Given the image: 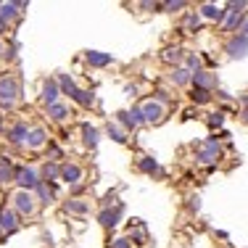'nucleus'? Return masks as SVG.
<instances>
[{"label":"nucleus","mask_w":248,"mask_h":248,"mask_svg":"<svg viewBox=\"0 0 248 248\" xmlns=\"http://www.w3.org/2000/svg\"><path fill=\"white\" fill-rule=\"evenodd\" d=\"M14 180L19 182V187H21V190H27V193H32L34 187H37L40 182H43L32 167H21V169H16V177H14Z\"/></svg>","instance_id":"1"},{"label":"nucleus","mask_w":248,"mask_h":248,"mask_svg":"<svg viewBox=\"0 0 248 248\" xmlns=\"http://www.w3.org/2000/svg\"><path fill=\"white\" fill-rule=\"evenodd\" d=\"M19 98V82L14 77H0V103L11 106Z\"/></svg>","instance_id":"2"},{"label":"nucleus","mask_w":248,"mask_h":248,"mask_svg":"<svg viewBox=\"0 0 248 248\" xmlns=\"http://www.w3.org/2000/svg\"><path fill=\"white\" fill-rule=\"evenodd\" d=\"M219 153H222L219 140H217V138H209V140H206V145L198 151V164H214L217 158H219Z\"/></svg>","instance_id":"3"},{"label":"nucleus","mask_w":248,"mask_h":248,"mask_svg":"<svg viewBox=\"0 0 248 248\" xmlns=\"http://www.w3.org/2000/svg\"><path fill=\"white\" fill-rule=\"evenodd\" d=\"M227 56L230 58H246L248 56V37L246 34H235V37H230Z\"/></svg>","instance_id":"4"},{"label":"nucleus","mask_w":248,"mask_h":248,"mask_svg":"<svg viewBox=\"0 0 248 248\" xmlns=\"http://www.w3.org/2000/svg\"><path fill=\"white\" fill-rule=\"evenodd\" d=\"M190 82H193V87H201V90H209L211 93V87L217 85V77L211 72H206V69H198V72L190 74Z\"/></svg>","instance_id":"5"},{"label":"nucleus","mask_w":248,"mask_h":248,"mask_svg":"<svg viewBox=\"0 0 248 248\" xmlns=\"http://www.w3.org/2000/svg\"><path fill=\"white\" fill-rule=\"evenodd\" d=\"M14 206H16V211H19V214H32V211H34V198H32V193L19 190V193L14 196Z\"/></svg>","instance_id":"6"},{"label":"nucleus","mask_w":248,"mask_h":248,"mask_svg":"<svg viewBox=\"0 0 248 248\" xmlns=\"http://www.w3.org/2000/svg\"><path fill=\"white\" fill-rule=\"evenodd\" d=\"M140 114H143V122H161V116H164V106L161 103H156V100H148V103L140 108Z\"/></svg>","instance_id":"7"},{"label":"nucleus","mask_w":248,"mask_h":248,"mask_svg":"<svg viewBox=\"0 0 248 248\" xmlns=\"http://www.w3.org/2000/svg\"><path fill=\"white\" fill-rule=\"evenodd\" d=\"M122 211H124L122 203H116V209H103V211L98 214V222L103 224V227H116V224H119Z\"/></svg>","instance_id":"8"},{"label":"nucleus","mask_w":248,"mask_h":248,"mask_svg":"<svg viewBox=\"0 0 248 248\" xmlns=\"http://www.w3.org/2000/svg\"><path fill=\"white\" fill-rule=\"evenodd\" d=\"M198 16H203V19H211V21H217V24H222V21L227 19V8H219V5H214V3H206L203 8H201Z\"/></svg>","instance_id":"9"},{"label":"nucleus","mask_w":248,"mask_h":248,"mask_svg":"<svg viewBox=\"0 0 248 248\" xmlns=\"http://www.w3.org/2000/svg\"><path fill=\"white\" fill-rule=\"evenodd\" d=\"M58 177H61L63 182H69V185H79V180H82V169L77 167V164H63L61 172H58Z\"/></svg>","instance_id":"10"},{"label":"nucleus","mask_w":248,"mask_h":248,"mask_svg":"<svg viewBox=\"0 0 248 248\" xmlns=\"http://www.w3.org/2000/svg\"><path fill=\"white\" fill-rule=\"evenodd\" d=\"M119 122L124 124V127H129V129H138L140 124H145L140 108H132V111H124V114H119Z\"/></svg>","instance_id":"11"},{"label":"nucleus","mask_w":248,"mask_h":248,"mask_svg":"<svg viewBox=\"0 0 248 248\" xmlns=\"http://www.w3.org/2000/svg\"><path fill=\"white\" fill-rule=\"evenodd\" d=\"M27 135H29V129H27V124H24V122L14 124V127L8 129V140H11L14 145H21V143H27Z\"/></svg>","instance_id":"12"},{"label":"nucleus","mask_w":248,"mask_h":248,"mask_svg":"<svg viewBox=\"0 0 248 248\" xmlns=\"http://www.w3.org/2000/svg\"><path fill=\"white\" fill-rule=\"evenodd\" d=\"M48 143V135H45V129H29V135H27V145L29 148H43V145Z\"/></svg>","instance_id":"13"},{"label":"nucleus","mask_w":248,"mask_h":248,"mask_svg":"<svg viewBox=\"0 0 248 248\" xmlns=\"http://www.w3.org/2000/svg\"><path fill=\"white\" fill-rule=\"evenodd\" d=\"M58 82H45V87H43V103L45 106H53V103H58Z\"/></svg>","instance_id":"14"},{"label":"nucleus","mask_w":248,"mask_h":248,"mask_svg":"<svg viewBox=\"0 0 248 248\" xmlns=\"http://www.w3.org/2000/svg\"><path fill=\"white\" fill-rule=\"evenodd\" d=\"M85 58H87V63H90V66H108V63H111V53H98V50H90Z\"/></svg>","instance_id":"15"},{"label":"nucleus","mask_w":248,"mask_h":248,"mask_svg":"<svg viewBox=\"0 0 248 248\" xmlns=\"http://www.w3.org/2000/svg\"><path fill=\"white\" fill-rule=\"evenodd\" d=\"M82 140H85L87 148H95L98 140H100V132L95 127H90V124H85V127H82Z\"/></svg>","instance_id":"16"},{"label":"nucleus","mask_w":248,"mask_h":248,"mask_svg":"<svg viewBox=\"0 0 248 248\" xmlns=\"http://www.w3.org/2000/svg\"><path fill=\"white\" fill-rule=\"evenodd\" d=\"M243 14H240V11H227V19H224V29H227V32H235V29L238 27H243Z\"/></svg>","instance_id":"17"},{"label":"nucleus","mask_w":248,"mask_h":248,"mask_svg":"<svg viewBox=\"0 0 248 248\" xmlns=\"http://www.w3.org/2000/svg\"><path fill=\"white\" fill-rule=\"evenodd\" d=\"M63 209L69 211V214H87V209H90V203L87 201H79V198H72L63 203Z\"/></svg>","instance_id":"18"},{"label":"nucleus","mask_w":248,"mask_h":248,"mask_svg":"<svg viewBox=\"0 0 248 248\" xmlns=\"http://www.w3.org/2000/svg\"><path fill=\"white\" fill-rule=\"evenodd\" d=\"M0 230H5V232H14L16 230V214L14 211H0Z\"/></svg>","instance_id":"19"},{"label":"nucleus","mask_w":248,"mask_h":248,"mask_svg":"<svg viewBox=\"0 0 248 248\" xmlns=\"http://www.w3.org/2000/svg\"><path fill=\"white\" fill-rule=\"evenodd\" d=\"M48 116L53 122H63L69 116V108H66V106H61V103H53V106H48Z\"/></svg>","instance_id":"20"},{"label":"nucleus","mask_w":248,"mask_h":248,"mask_svg":"<svg viewBox=\"0 0 248 248\" xmlns=\"http://www.w3.org/2000/svg\"><path fill=\"white\" fill-rule=\"evenodd\" d=\"M16 14H19V5L16 3H0V19H3L5 24H8Z\"/></svg>","instance_id":"21"},{"label":"nucleus","mask_w":248,"mask_h":248,"mask_svg":"<svg viewBox=\"0 0 248 248\" xmlns=\"http://www.w3.org/2000/svg\"><path fill=\"white\" fill-rule=\"evenodd\" d=\"M172 82H174V85H190V72L182 69V66H177L172 72Z\"/></svg>","instance_id":"22"},{"label":"nucleus","mask_w":248,"mask_h":248,"mask_svg":"<svg viewBox=\"0 0 248 248\" xmlns=\"http://www.w3.org/2000/svg\"><path fill=\"white\" fill-rule=\"evenodd\" d=\"M34 190H37V196H40V201H43V203H50L53 196H56V193H53V187H48V182H40Z\"/></svg>","instance_id":"23"},{"label":"nucleus","mask_w":248,"mask_h":248,"mask_svg":"<svg viewBox=\"0 0 248 248\" xmlns=\"http://www.w3.org/2000/svg\"><path fill=\"white\" fill-rule=\"evenodd\" d=\"M182 58H185L182 48H167V50H164V61H169V63H180Z\"/></svg>","instance_id":"24"},{"label":"nucleus","mask_w":248,"mask_h":248,"mask_svg":"<svg viewBox=\"0 0 248 248\" xmlns=\"http://www.w3.org/2000/svg\"><path fill=\"white\" fill-rule=\"evenodd\" d=\"M140 169H143L145 174H156V172H158V164H156V158H151V156H143V158H140Z\"/></svg>","instance_id":"25"},{"label":"nucleus","mask_w":248,"mask_h":248,"mask_svg":"<svg viewBox=\"0 0 248 248\" xmlns=\"http://www.w3.org/2000/svg\"><path fill=\"white\" fill-rule=\"evenodd\" d=\"M58 172H61V167H56V164H45V167H43V180L56 182L58 180Z\"/></svg>","instance_id":"26"},{"label":"nucleus","mask_w":248,"mask_h":248,"mask_svg":"<svg viewBox=\"0 0 248 248\" xmlns=\"http://www.w3.org/2000/svg\"><path fill=\"white\" fill-rule=\"evenodd\" d=\"M190 98H193V103H209V100H211V93H209V90H201V87H193Z\"/></svg>","instance_id":"27"},{"label":"nucleus","mask_w":248,"mask_h":248,"mask_svg":"<svg viewBox=\"0 0 248 248\" xmlns=\"http://www.w3.org/2000/svg\"><path fill=\"white\" fill-rule=\"evenodd\" d=\"M74 100H77L79 106H85V108H87V106H93V103H95V98H93V93H87V90H79V93L74 95Z\"/></svg>","instance_id":"28"},{"label":"nucleus","mask_w":248,"mask_h":248,"mask_svg":"<svg viewBox=\"0 0 248 248\" xmlns=\"http://www.w3.org/2000/svg\"><path fill=\"white\" fill-rule=\"evenodd\" d=\"M108 138L116 140V143H124V140H127L124 138V129L119 127V124H108Z\"/></svg>","instance_id":"29"},{"label":"nucleus","mask_w":248,"mask_h":248,"mask_svg":"<svg viewBox=\"0 0 248 248\" xmlns=\"http://www.w3.org/2000/svg\"><path fill=\"white\" fill-rule=\"evenodd\" d=\"M14 177H16V169L0 167V185H8V182H14Z\"/></svg>","instance_id":"30"},{"label":"nucleus","mask_w":248,"mask_h":248,"mask_svg":"<svg viewBox=\"0 0 248 248\" xmlns=\"http://www.w3.org/2000/svg\"><path fill=\"white\" fill-rule=\"evenodd\" d=\"M201 69V56H196V53H190V56H187V72H198Z\"/></svg>","instance_id":"31"},{"label":"nucleus","mask_w":248,"mask_h":248,"mask_svg":"<svg viewBox=\"0 0 248 248\" xmlns=\"http://www.w3.org/2000/svg\"><path fill=\"white\" fill-rule=\"evenodd\" d=\"M209 124H211V127H222V124H224V114H222V111L211 114V116H209Z\"/></svg>","instance_id":"32"},{"label":"nucleus","mask_w":248,"mask_h":248,"mask_svg":"<svg viewBox=\"0 0 248 248\" xmlns=\"http://www.w3.org/2000/svg\"><path fill=\"white\" fill-rule=\"evenodd\" d=\"M198 24H201V16H198V14H190V16H187V27H190V29H198Z\"/></svg>","instance_id":"33"},{"label":"nucleus","mask_w":248,"mask_h":248,"mask_svg":"<svg viewBox=\"0 0 248 248\" xmlns=\"http://www.w3.org/2000/svg\"><path fill=\"white\" fill-rule=\"evenodd\" d=\"M187 3H182V0H177V3H167V8L169 11H180V8H185Z\"/></svg>","instance_id":"34"},{"label":"nucleus","mask_w":248,"mask_h":248,"mask_svg":"<svg viewBox=\"0 0 248 248\" xmlns=\"http://www.w3.org/2000/svg\"><path fill=\"white\" fill-rule=\"evenodd\" d=\"M114 248H129V240H127V238H119V240H114Z\"/></svg>","instance_id":"35"},{"label":"nucleus","mask_w":248,"mask_h":248,"mask_svg":"<svg viewBox=\"0 0 248 248\" xmlns=\"http://www.w3.org/2000/svg\"><path fill=\"white\" fill-rule=\"evenodd\" d=\"M50 156H53V158H58V156H61V151H58L56 145H50Z\"/></svg>","instance_id":"36"},{"label":"nucleus","mask_w":248,"mask_h":248,"mask_svg":"<svg viewBox=\"0 0 248 248\" xmlns=\"http://www.w3.org/2000/svg\"><path fill=\"white\" fill-rule=\"evenodd\" d=\"M240 34H246V37H248V19L243 21V27H240Z\"/></svg>","instance_id":"37"},{"label":"nucleus","mask_w":248,"mask_h":248,"mask_svg":"<svg viewBox=\"0 0 248 248\" xmlns=\"http://www.w3.org/2000/svg\"><path fill=\"white\" fill-rule=\"evenodd\" d=\"M5 29H8V24H5L3 19H0V32H5Z\"/></svg>","instance_id":"38"},{"label":"nucleus","mask_w":248,"mask_h":248,"mask_svg":"<svg viewBox=\"0 0 248 248\" xmlns=\"http://www.w3.org/2000/svg\"><path fill=\"white\" fill-rule=\"evenodd\" d=\"M243 122L248 124V108H243Z\"/></svg>","instance_id":"39"},{"label":"nucleus","mask_w":248,"mask_h":248,"mask_svg":"<svg viewBox=\"0 0 248 248\" xmlns=\"http://www.w3.org/2000/svg\"><path fill=\"white\" fill-rule=\"evenodd\" d=\"M0 56H3V43H0Z\"/></svg>","instance_id":"40"},{"label":"nucleus","mask_w":248,"mask_h":248,"mask_svg":"<svg viewBox=\"0 0 248 248\" xmlns=\"http://www.w3.org/2000/svg\"><path fill=\"white\" fill-rule=\"evenodd\" d=\"M0 240H3V230H0Z\"/></svg>","instance_id":"41"},{"label":"nucleus","mask_w":248,"mask_h":248,"mask_svg":"<svg viewBox=\"0 0 248 248\" xmlns=\"http://www.w3.org/2000/svg\"><path fill=\"white\" fill-rule=\"evenodd\" d=\"M0 129H3V119H0Z\"/></svg>","instance_id":"42"},{"label":"nucleus","mask_w":248,"mask_h":248,"mask_svg":"<svg viewBox=\"0 0 248 248\" xmlns=\"http://www.w3.org/2000/svg\"><path fill=\"white\" fill-rule=\"evenodd\" d=\"M0 211H3V209H0Z\"/></svg>","instance_id":"43"}]
</instances>
